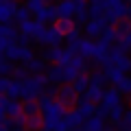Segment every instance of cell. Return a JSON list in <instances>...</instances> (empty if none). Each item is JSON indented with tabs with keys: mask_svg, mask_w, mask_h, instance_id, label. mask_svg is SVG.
<instances>
[{
	"mask_svg": "<svg viewBox=\"0 0 131 131\" xmlns=\"http://www.w3.org/2000/svg\"><path fill=\"white\" fill-rule=\"evenodd\" d=\"M37 107H39V114L44 118V127H48V129H52L66 114V105L59 103V101H52V96H42Z\"/></svg>",
	"mask_w": 131,
	"mask_h": 131,
	"instance_id": "cell-1",
	"label": "cell"
},
{
	"mask_svg": "<svg viewBox=\"0 0 131 131\" xmlns=\"http://www.w3.org/2000/svg\"><path fill=\"white\" fill-rule=\"evenodd\" d=\"M48 77L42 74V72H35V74H28L26 79L22 81V88H20V96L24 101H35L37 96H42V90L46 88Z\"/></svg>",
	"mask_w": 131,
	"mask_h": 131,
	"instance_id": "cell-2",
	"label": "cell"
},
{
	"mask_svg": "<svg viewBox=\"0 0 131 131\" xmlns=\"http://www.w3.org/2000/svg\"><path fill=\"white\" fill-rule=\"evenodd\" d=\"M127 15V5L122 0H107L103 9V20L109 24H116L118 20H122Z\"/></svg>",
	"mask_w": 131,
	"mask_h": 131,
	"instance_id": "cell-3",
	"label": "cell"
},
{
	"mask_svg": "<svg viewBox=\"0 0 131 131\" xmlns=\"http://www.w3.org/2000/svg\"><path fill=\"white\" fill-rule=\"evenodd\" d=\"M79 74V72L72 68V66H68V63H55L48 70V81H52V83H66V81H72L74 77Z\"/></svg>",
	"mask_w": 131,
	"mask_h": 131,
	"instance_id": "cell-4",
	"label": "cell"
},
{
	"mask_svg": "<svg viewBox=\"0 0 131 131\" xmlns=\"http://www.w3.org/2000/svg\"><path fill=\"white\" fill-rule=\"evenodd\" d=\"M5 57L9 61H24V63H28L33 59V50L28 46H22V44H11L5 50Z\"/></svg>",
	"mask_w": 131,
	"mask_h": 131,
	"instance_id": "cell-5",
	"label": "cell"
},
{
	"mask_svg": "<svg viewBox=\"0 0 131 131\" xmlns=\"http://www.w3.org/2000/svg\"><path fill=\"white\" fill-rule=\"evenodd\" d=\"M107 66H118L122 72H129L131 57H127L125 50H120V48H112V50H107Z\"/></svg>",
	"mask_w": 131,
	"mask_h": 131,
	"instance_id": "cell-6",
	"label": "cell"
},
{
	"mask_svg": "<svg viewBox=\"0 0 131 131\" xmlns=\"http://www.w3.org/2000/svg\"><path fill=\"white\" fill-rule=\"evenodd\" d=\"M72 48H61V46H50V50L46 52V59L52 61V63H68L72 59Z\"/></svg>",
	"mask_w": 131,
	"mask_h": 131,
	"instance_id": "cell-7",
	"label": "cell"
},
{
	"mask_svg": "<svg viewBox=\"0 0 131 131\" xmlns=\"http://www.w3.org/2000/svg\"><path fill=\"white\" fill-rule=\"evenodd\" d=\"M61 42H63V33H61L57 26L46 28L44 35H42V39H39V44H44V46H59Z\"/></svg>",
	"mask_w": 131,
	"mask_h": 131,
	"instance_id": "cell-8",
	"label": "cell"
},
{
	"mask_svg": "<svg viewBox=\"0 0 131 131\" xmlns=\"http://www.w3.org/2000/svg\"><path fill=\"white\" fill-rule=\"evenodd\" d=\"M15 9H18V5L13 0H0V24L11 22L15 18Z\"/></svg>",
	"mask_w": 131,
	"mask_h": 131,
	"instance_id": "cell-9",
	"label": "cell"
},
{
	"mask_svg": "<svg viewBox=\"0 0 131 131\" xmlns=\"http://www.w3.org/2000/svg\"><path fill=\"white\" fill-rule=\"evenodd\" d=\"M77 90L72 88V85H63V88H59L57 90V101H59V103H63L66 107H68V105H72L77 101Z\"/></svg>",
	"mask_w": 131,
	"mask_h": 131,
	"instance_id": "cell-10",
	"label": "cell"
},
{
	"mask_svg": "<svg viewBox=\"0 0 131 131\" xmlns=\"http://www.w3.org/2000/svg\"><path fill=\"white\" fill-rule=\"evenodd\" d=\"M105 24H107V22H105L103 18H90L88 24H85V33H88V37H101Z\"/></svg>",
	"mask_w": 131,
	"mask_h": 131,
	"instance_id": "cell-11",
	"label": "cell"
},
{
	"mask_svg": "<svg viewBox=\"0 0 131 131\" xmlns=\"http://www.w3.org/2000/svg\"><path fill=\"white\" fill-rule=\"evenodd\" d=\"M63 122H66V127H68V131H77V129L83 127L85 116H81V114L74 109V112H70V114H63Z\"/></svg>",
	"mask_w": 131,
	"mask_h": 131,
	"instance_id": "cell-12",
	"label": "cell"
},
{
	"mask_svg": "<svg viewBox=\"0 0 131 131\" xmlns=\"http://www.w3.org/2000/svg\"><path fill=\"white\" fill-rule=\"evenodd\" d=\"M120 96H122V94L118 92V88L105 90V92H103V98H101V103H103L105 107H114V105L120 103Z\"/></svg>",
	"mask_w": 131,
	"mask_h": 131,
	"instance_id": "cell-13",
	"label": "cell"
},
{
	"mask_svg": "<svg viewBox=\"0 0 131 131\" xmlns=\"http://www.w3.org/2000/svg\"><path fill=\"white\" fill-rule=\"evenodd\" d=\"M55 11H57V18H72L74 15V2L72 0H61L55 7Z\"/></svg>",
	"mask_w": 131,
	"mask_h": 131,
	"instance_id": "cell-14",
	"label": "cell"
},
{
	"mask_svg": "<svg viewBox=\"0 0 131 131\" xmlns=\"http://www.w3.org/2000/svg\"><path fill=\"white\" fill-rule=\"evenodd\" d=\"M55 20H57V11H55V7H48V5H44L42 9L37 11V22L48 24V22H55Z\"/></svg>",
	"mask_w": 131,
	"mask_h": 131,
	"instance_id": "cell-15",
	"label": "cell"
},
{
	"mask_svg": "<svg viewBox=\"0 0 131 131\" xmlns=\"http://www.w3.org/2000/svg\"><path fill=\"white\" fill-rule=\"evenodd\" d=\"M77 50L81 52V57H92L94 55V50H96V42H92V37L90 39H81L79 42V46H77Z\"/></svg>",
	"mask_w": 131,
	"mask_h": 131,
	"instance_id": "cell-16",
	"label": "cell"
},
{
	"mask_svg": "<svg viewBox=\"0 0 131 131\" xmlns=\"http://www.w3.org/2000/svg\"><path fill=\"white\" fill-rule=\"evenodd\" d=\"M103 92L105 88H101V85H88V90H85V98L88 101H92V103H101V98H103Z\"/></svg>",
	"mask_w": 131,
	"mask_h": 131,
	"instance_id": "cell-17",
	"label": "cell"
},
{
	"mask_svg": "<svg viewBox=\"0 0 131 131\" xmlns=\"http://www.w3.org/2000/svg\"><path fill=\"white\" fill-rule=\"evenodd\" d=\"M74 2V15L79 22H85L88 20V0H72Z\"/></svg>",
	"mask_w": 131,
	"mask_h": 131,
	"instance_id": "cell-18",
	"label": "cell"
},
{
	"mask_svg": "<svg viewBox=\"0 0 131 131\" xmlns=\"http://www.w3.org/2000/svg\"><path fill=\"white\" fill-rule=\"evenodd\" d=\"M42 125H44V118L39 116V112H37V114H31V116H26V122H24V127H26L28 131L42 129Z\"/></svg>",
	"mask_w": 131,
	"mask_h": 131,
	"instance_id": "cell-19",
	"label": "cell"
},
{
	"mask_svg": "<svg viewBox=\"0 0 131 131\" xmlns=\"http://www.w3.org/2000/svg\"><path fill=\"white\" fill-rule=\"evenodd\" d=\"M63 39H68V48H72V50H77V46H79V42H81V33H79V28H72V31H68L66 33V37Z\"/></svg>",
	"mask_w": 131,
	"mask_h": 131,
	"instance_id": "cell-20",
	"label": "cell"
},
{
	"mask_svg": "<svg viewBox=\"0 0 131 131\" xmlns=\"http://www.w3.org/2000/svg\"><path fill=\"white\" fill-rule=\"evenodd\" d=\"M77 112H79L81 116H85V118H88V116H92V114L96 112V107H94V103H92V101H88V98L83 96V101L79 103V107H77Z\"/></svg>",
	"mask_w": 131,
	"mask_h": 131,
	"instance_id": "cell-21",
	"label": "cell"
},
{
	"mask_svg": "<svg viewBox=\"0 0 131 131\" xmlns=\"http://www.w3.org/2000/svg\"><path fill=\"white\" fill-rule=\"evenodd\" d=\"M101 37H103L101 42H105V44H114V42H118V39H120L114 26H105V28H103V33H101Z\"/></svg>",
	"mask_w": 131,
	"mask_h": 131,
	"instance_id": "cell-22",
	"label": "cell"
},
{
	"mask_svg": "<svg viewBox=\"0 0 131 131\" xmlns=\"http://www.w3.org/2000/svg\"><path fill=\"white\" fill-rule=\"evenodd\" d=\"M88 85H90V77H85V74H77L74 79H72V88H74L77 92H85Z\"/></svg>",
	"mask_w": 131,
	"mask_h": 131,
	"instance_id": "cell-23",
	"label": "cell"
},
{
	"mask_svg": "<svg viewBox=\"0 0 131 131\" xmlns=\"http://www.w3.org/2000/svg\"><path fill=\"white\" fill-rule=\"evenodd\" d=\"M105 74H107V81H112V83H118V81L125 77V72H122L118 66H107V72H105Z\"/></svg>",
	"mask_w": 131,
	"mask_h": 131,
	"instance_id": "cell-24",
	"label": "cell"
},
{
	"mask_svg": "<svg viewBox=\"0 0 131 131\" xmlns=\"http://www.w3.org/2000/svg\"><path fill=\"white\" fill-rule=\"evenodd\" d=\"M0 37H7L9 42H15V39H18V31H15L13 26H9V22L0 24Z\"/></svg>",
	"mask_w": 131,
	"mask_h": 131,
	"instance_id": "cell-25",
	"label": "cell"
},
{
	"mask_svg": "<svg viewBox=\"0 0 131 131\" xmlns=\"http://www.w3.org/2000/svg\"><path fill=\"white\" fill-rule=\"evenodd\" d=\"M55 26L59 28L61 33H63V37H66V33L72 31V28H74V24H72V20H70V18H57V24H55Z\"/></svg>",
	"mask_w": 131,
	"mask_h": 131,
	"instance_id": "cell-26",
	"label": "cell"
},
{
	"mask_svg": "<svg viewBox=\"0 0 131 131\" xmlns=\"http://www.w3.org/2000/svg\"><path fill=\"white\" fill-rule=\"evenodd\" d=\"M68 66H72L77 72H83V70H85V57H81V55H72V59L68 61Z\"/></svg>",
	"mask_w": 131,
	"mask_h": 131,
	"instance_id": "cell-27",
	"label": "cell"
},
{
	"mask_svg": "<svg viewBox=\"0 0 131 131\" xmlns=\"http://www.w3.org/2000/svg\"><path fill=\"white\" fill-rule=\"evenodd\" d=\"M122 114H125V112H122V105H120V103L114 105V107H109V118H112L114 125H118V122L122 120Z\"/></svg>",
	"mask_w": 131,
	"mask_h": 131,
	"instance_id": "cell-28",
	"label": "cell"
},
{
	"mask_svg": "<svg viewBox=\"0 0 131 131\" xmlns=\"http://www.w3.org/2000/svg\"><path fill=\"white\" fill-rule=\"evenodd\" d=\"M118 48H120V50H125V52L131 50V28L125 33V35H122L120 39H118Z\"/></svg>",
	"mask_w": 131,
	"mask_h": 131,
	"instance_id": "cell-29",
	"label": "cell"
},
{
	"mask_svg": "<svg viewBox=\"0 0 131 131\" xmlns=\"http://www.w3.org/2000/svg\"><path fill=\"white\" fill-rule=\"evenodd\" d=\"M90 83H92V85H101V88H103V85L107 83V74H105V72H94V74L90 77Z\"/></svg>",
	"mask_w": 131,
	"mask_h": 131,
	"instance_id": "cell-30",
	"label": "cell"
},
{
	"mask_svg": "<svg viewBox=\"0 0 131 131\" xmlns=\"http://www.w3.org/2000/svg\"><path fill=\"white\" fill-rule=\"evenodd\" d=\"M37 112H39V107H37L35 101H26V103L22 105V114L24 116H31V114H37Z\"/></svg>",
	"mask_w": 131,
	"mask_h": 131,
	"instance_id": "cell-31",
	"label": "cell"
},
{
	"mask_svg": "<svg viewBox=\"0 0 131 131\" xmlns=\"http://www.w3.org/2000/svg\"><path fill=\"white\" fill-rule=\"evenodd\" d=\"M9 72H13V66L7 57H0V77H7Z\"/></svg>",
	"mask_w": 131,
	"mask_h": 131,
	"instance_id": "cell-32",
	"label": "cell"
},
{
	"mask_svg": "<svg viewBox=\"0 0 131 131\" xmlns=\"http://www.w3.org/2000/svg\"><path fill=\"white\" fill-rule=\"evenodd\" d=\"M44 68H46V63H44L42 59H35V57H33V59L28 61V72H42Z\"/></svg>",
	"mask_w": 131,
	"mask_h": 131,
	"instance_id": "cell-33",
	"label": "cell"
},
{
	"mask_svg": "<svg viewBox=\"0 0 131 131\" xmlns=\"http://www.w3.org/2000/svg\"><path fill=\"white\" fill-rule=\"evenodd\" d=\"M20 88H22V81H11L9 90H7V96H11V98L20 96Z\"/></svg>",
	"mask_w": 131,
	"mask_h": 131,
	"instance_id": "cell-34",
	"label": "cell"
},
{
	"mask_svg": "<svg viewBox=\"0 0 131 131\" xmlns=\"http://www.w3.org/2000/svg\"><path fill=\"white\" fill-rule=\"evenodd\" d=\"M31 18V9H28V7H18V9H15V20H18V22H24V20H28Z\"/></svg>",
	"mask_w": 131,
	"mask_h": 131,
	"instance_id": "cell-35",
	"label": "cell"
},
{
	"mask_svg": "<svg viewBox=\"0 0 131 131\" xmlns=\"http://www.w3.org/2000/svg\"><path fill=\"white\" fill-rule=\"evenodd\" d=\"M18 114H22V105L18 103V101H13V98H11V105H9V109H7V116H18Z\"/></svg>",
	"mask_w": 131,
	"mask_h": 131,
	"instance_id": "cell-36",
	"label": "cell"
},
{
	"mask_svg": "<svg viewBox=\"0 0 131 131\" xmlns=\"http://www.w3.org/2000/svg\"><path fill=\"white\" fill-rule=\"evenodd\" d=\"M44 5H46V0H28V2H26V7H28L31 11H35V13H37Z\"/></svg>",
	"mask_w": 131,
	"mask_h": 131,
	"instance_id": "cell-37",
	"label": "cell"
},
{
	"mask_svg": "<svg viewBox=\"0 0 131 131\" xmlns=\"http://www.w3.org/2000/svg\"><path fill=\"white\" fill-rule=\"evenodd\" d=\"M118 125H120L122 129H131V109H129V112H125V114H122V120L118 122Z\"/></svg>",
	"mask_w": 131,
	"mask_h": 131,
	"instance_id": "cell-38",
	"label": "cell"
},
{
	"mask_svg": "<svg viewBox=\"0 0 131 131\" xmlns=\"http://www.w3.org/2000/svg\"><path fill=\"white\" fill-rule=\"evenodd\" d=\"M9 105H11V96H7V94H0V112H5V114H7Z\"/></svg>",
	"mask_w": 131,
	"mask_h": 131,
	"instance_id": "cell-39",
	"label": "cell"
},
{
	"mask_svg": "<svg viewBox=\"0 0 131 131\" xmlns=\"http://www.w3.org/2000/svg\"><path fill=\"white\" fill-rule=\"evenodd\" d=\"M13 74L18 77V81H24L28 77V68H18V70H13Z\"/></svg>",
	"mask_w": 131,
	"mask_h": 131,
	"instance_id": "cell-40",
	"label": "cell"
},
{
	"mask_svg": "<svg viewBox=\"0 0 131 131\" xmlns=\"http://www.w3.org/2000/svg\"><path fill=\"white\" fill-rule=\"evenodd\" d=\"M9 83H11V79H7V77H0V94H7Z\"/></svg>",
	"mask_w": 131,
	"mask_h": 131,
	"instance_id": "cell-41",
	"label": "cell"
},
{
	"mask_svg": "<svg viewBox=\"0 0 131 131\" xmlns=\"http://www.w3.org/2000/svg\"><path fill=\"white\" fill-rule=\"evenodd\" d=\"M18 39H20V44H22V46H26V44H31V35H18Z\"/></svg>",
	"mask_w": 131,
	"mask_h": 131,
	"instance_id": "cell-42",
	"label": "cell"
},
{
	"mask_svg": "<svg viewBox=\"0 0 131 131\" xmlns=\"http://www.w3.org/2000/svg\"><path fill=\"white\" fill-rule=\"evenodd\" d=\"M46 96H57V88H48L46 90Z\"/></svg>",
	"mask_w": 131,
	"mask_h": 131,
	"instance_id": "cell-43",
	"label": "cell"
},
{
	"mask_svg": "<svg viewBox=\"0 0 131 131\" xmlns=\"http://www.w3.org/2000/svg\"><path fill=\"white\" fill-rule=\"evenodd\" d=\"M127 15H129V20H131V7H127Z\"/></svg>",
	"mask_w": 131,
	"mask_h": 131,
	"instance_id": "cell-44",
	"label": "cell"
},
{
	"mask_svg": "<svg viewBox=\"0 0 131 131\" xmlns=\"http://www.w3.org/2000/svg\"><path fill=\"white\" fill-rule=\"evenodd\" d=\"M37 131H52V129H48V127H42V129H37Z\"/></svg>",
	"mask_w": 131,
	"mask_h": 131,
	"instance_id": "cell-45",
	"label": "cell"
},
{
	"mask_svg": "<svg viewBox=\"0 0 131 131\" xmlns=\"http://www.w3.org/2000/svg\"><path fill=\"white\" fill-rule=\"evenodd\" d=\"M127 96H129V98H131V92H129V94H127Z\"/></svg>",
	"mask_w": 131,
	"mask_h": 131,
	"instance_id": "cell-46",
	"label": "cell"
},
{
	"mask_svg": "<svg viewBox=\"0 0 131 131\" xmlns=\"http://www.w3.org/2000/svg\"><path fill=\"white\" fill-rule=\"evenodd\" d=\"M2 131H7V129H2Z\"/></svg>",
	"mask_w": 131,
	"mask_h": 131,
	"instance_id": "cell-47",
	"label": "cell"
}]
</instances>
